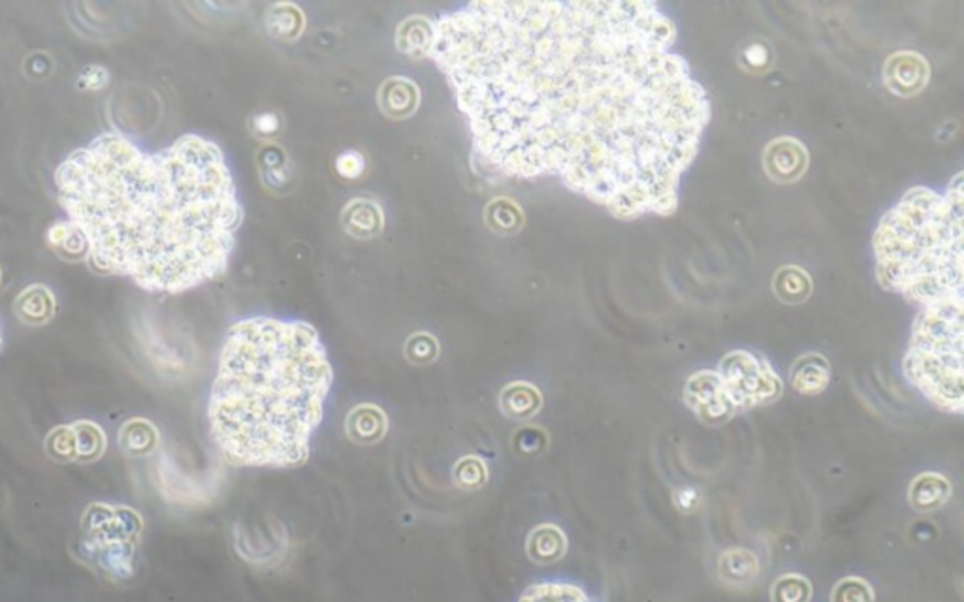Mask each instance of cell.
I'll return each mask as SVG.
<instances>
[{"label":"cell","mask_w":964,"mask_h":602,"mask_svg":"<svg viewBox=\"0 0 964 602\" xmlns=\"http://www.w3.org/2000/svg\"><path fill=\"white\" fill-rule=\"evenodd\" d=\"M765 172L776 183H795L808 168V151L791 136L772 140L763 153Z\"/></svg>","instance_id":"8fae6325"},{"label":"cell","mask_w":964,"mask_h":602,"mask_svg":"<svg viewBox=\"0 0 964 602\" xmlns=\"http://www.w3.org/2000/svg\"><path fill=\"white\" fill-rule=\"evenodd\" d=\"M332 382L328 352L311 324L243 318L226 333L211 386V439L234 467H300Z\"/></svg>","instance_id":"3957f363"},{"label":"cell","mask_w":964,"mask_h":602,"mask_svg":"<svg viewBox=\"0 0 964 602\" xmlns=\"http://www.w3.org/2000/svg\"><path fill=\"white\" fill-rule=\"evenodd\" d=\"M117 441L119 448L130 458H145L157 450L159 431L145 418H132L119 429Z\"/></svg>","instance_id":"e0dca14e"},{"label":"cell","mask_w":964,"mask_h":602,"mask_svg":"<svg viewBox=\"0 0 964 602\" xmlns=\"http://www.w3.org/2000/svg\"><path fill=\"white\" fill-rule=\"evenodd\" d=\"M810 599L812 584L803 574L788 572L776 578L772 584L771 602H808Z\"/></svg>","instance_id":"7402d4cb"},{"label":"cell","mask_w":964,"mask_h":602,"mask_svg":"<svg viewBox=\"0 0 964 602\" xmlns=\"http://www.w3.org/2000/svg\"><path fill=\"white\" fill-rule=\"evenodd\" d=\"M516 602H592V599L573 582L545 580L526 587Z\"/></svg>","instance_id":"d6986e66"},{"label":"cell","mask_w":964,"mask_h":602,"mask_svg":"<svg viewBox=\"0 0 964 602\" xmlns=\"http://www.w3.org/2000/svg\"><path fill=\"white\" fill-rule=\"evenodd\" d=\"M108 70L102 68V66H89L83 70L80 78V87L83 89H91V91H98L102 89L104 85H108Z\"/></svg>","instance_id":"484cf974"},{"label":"cell","mask_w":964,"mask_h":602,"mask_svg":"<svg viewBox=\"0 0 964 602\" xmlns=\"http://www.w3.org/2000/svg\"><path fill=\"white\" fill-rule=\"evenodd\" d=\"M789 382L803 396H818L829 388L831 364L820 352L803 354L791 365Z\"/></svg>","instance_id":"7c38bea8"},{"label":"cell","mask_w":964,"mask_h":602,"mask_svg":"<svg viewBox=\"0 0 964 602\" xmlns=\"http://www.w3.org/2000/svg\"><path fill=\"white\" fill-rule=\"evenodd\" d=\"M929 76V63L914 51H899L885 61V87L893 95L916 96L929 83Z\"/></svg>","instance_id":"30bf717a"},{"label":"cell","mask_w":964,"mask_h":602,"mask_svg":"<svg viewBox=\"0 0 964 602\" xmlns=\"http://www.w3.org/2000/svg\"><path fill=\"white\" fill-rule=\"evenodd\" d=\"M701 503V495L693 488H682L675 493V505L682 512H693Z\"/></svg>","instance_id":"4316f807"},{"label":"cell","mask_w":964,"mask_h":602,"mask_svg":"<svg viewBox=\"0 0 964 602\" xmlns=\"http://www.w3.org/2000/svg\"><path fill=\"white\" fill-rule=\"evenodd\" d=\"M759 572L757 555L742 546L727 548L718 559V576L725 586L750 587L759 578Z\"/></svg>","instance_id":"5bb4252c"},{"label":"cell","mask_w":964,"mask_h":602,"mask_svg":"<svg viewBox=\"0 0 964 602\" xmlns=\"http://www.w3.org/2000/svg\"><path fill=\"white\" fill-rule=\"evenodd\" d=\"M74 435H76V448H78V463H95L100 460L106 450H108V435L98 426L97 422L91 420H78L72 424Z\"/></svg>","instance_id":"ffe728a7"},{"label":"cell","mask_w":964,"mask_h":602,"mask_svg":"<svg viewBox=\"0 0 964 602\" xmlns=\"http://www.w3.org/2000/svg\"><path fill=\"white\" fill-rule=\"evenodd\" d=\"M2 345H4V339H2V326H0V350H2Z\"/></svg>","instance_id":"83f0119b"},{"label":"cell","mask_w":964,"mask_h":602,"mask_svg":"<svg viewBox=\"0 0 964 602\" xmlns=\"http://www.w3.org/2000/svg\"><path fill=\"white\" fill-rule=\"evenodd\" d=\"M740 59H742V64L752 70V72H761V70H767L771 66V49L767 44H761V42H754L750 46L742 49L740 53Z\"/></svg>","instance_id":"d4e9b609"},{"label":"cell","mask_w":964,"mask_h":602,"mask_svg":"<svg viewBox=\"0 0 964 602\" xmlns=\"http://www.w3.org/2000/svg\"><path fill=\"white\" fill-rule=\"evenodd\" d=\"M83 539H125L142 542L144 520L129 505L95 501L87 505L80 520Z\"/></svg>","instance_id":"9c48e42d"},{"label":"cell","mask_w":964,"mask_h":602,"mask_svg":"<svg viewBox=\"0 0 964 602\" xmlns=\"http://www.w3.org/2000/svg\"><path fill=\"white\" fill-rule=\"evenodd\" d=\"M46 454L57 463H78L76 435L72 424L51 429L44 439Z\"/></svg>","instance_id":"44dd1931"},{"label":"cell","mask_w":964,"mask_h":602,"mask_svg":"<svg viewBox=\"0 0 964 602\" xmlns=\"http://www.w3.org/2000/svg\"><path fill=\"white\" fill-rule=\"evenodd\" d=\"M48 241L49 245L53 249H57L59 253L65 254V256H78V254H85L87 256V245H85V239L81 236L80 232L76 230V226L72 222L68 221H57L48 230Z\"/></svg>","instance_id":"603a6c76"},{"label":"cell","mask_w":964,"mask_h":602,"mask_svg":"<svg viewBox=\"0 0 964 602\" xmlns=\"http://www.w3.org/2000/svg\"><path fill=\"white\" fill-rule=\"evenodd\" d=\"M772 290L776 298L788 305H799L810 298L814 285L810 275L799 266H784L774 273Z\"/></svg>","instance_id":"ac0fdd59"},{"label":"cell","mask_w":964,"mask_h":602,"mask_svg":"<svg viewBox=\"0 0 964 602\" xmlns=\"http://www.w3.org/2000/svg\"><path fill=\"white\" fill-rule=\"evenodd\" d=\"M953 495V484L942 473H921L908 488V503L916 512L929 514L946 507Z\"/></svg>","instance_id":"4fadbf2b"},{"label":"cell","mask_w":964,"mask_h":602,"mask_svg":"<svg viewBox=\"0 0 964 602\" xmlns=\"http://www.w3.org/2000/svg\"><path fill=\"white\" fill-rule=\"evenodd\" d=\"M59 204L93 268L145 292L181 294L228 270L243 221L221 147L185 134L145 151L110 130L55 170Z\"/></svg>","instance_id":"7a4b0ae2"},{"label":"cell","mask_w":964,"mask_h":602,"mask_svg":"<svg viewBox=\"0 0 964 602\" xmlns=\"http://www.w3.org/2000/svg\"><path fill=\"white\" fill-rule=\"evenodd\" d=\"M716 371L739 412L771 405L784 392V382L771 362L750 350L727 352Z\"/></svg>","instance_id":"8992f818"},{"label":"cell","mask_w":964,"mask_h":602,"mask_svg":"<svg viewBox=\"0 0 964 602\" xmlns=\"http://www.w3.org/2000/svg\"><path fill=\"white\" fill-rule=\"evenodd\" d=\"M567 537L562 529L554 523H543L535 527L528 537V555L535 563L548 565L560 561L567 554Z\"/></svg>","instance_id":"2e32d148"},{"label":"cell","mask_w":964,"mask_h":602,"mask_svg":"<svg viewBox=\"0 0 964 602\" xmlns=\"http://www.w3.org/2000/svg\"><path fill=\"white\" fill-rule=\"evenodd\" d=\"M0 283H2V273H0Z\"/></svg>","instance_id":"f1b7e54d"},{"label":"cell","mask_w":964,"mask_h":602,"mask_svg":"<svg viewBox=\"0 0 964 602\" xmlns=\"http://www.w3.org/2000/svg\"><path fill=\"white\" fill-rule=\"evenodd\" d=\"M656 2H469L426 53L473 149L513 179H560L618 219L671 215L710 100Z\"/></svg>","instance_id":"6da1fadb"},{"label":"cell","mask_w":964,"mask_h":602,"mask_svg":"<svg viewBox=\"0 0 964 602\" xmlns=\"http://www.w3.org/2000/svg\"><path fill=\"white\" fill-rule=\"evenodd\" d=\"M16 317L27 326H44L57 313V300L46 285H29L14 301Z\"/></svg>","instance_id":"9a60e30c"},{"label":"cell","mask_w":964,"mask_h":602,"mask_svg":"<svg viewBox=\"0 0 964 602\" xmlns=\"http://www.w3.org/2000/svg\"><path fill=\"white\" fill-rule=\"evenodd\" d=\"M963 183L959 172L946 194L914 187L885 213L872 238L884 290L916 307L963 296Z\"/></svg>","instance_id":"277c9868"},{"label":"cell","mask_w":964,"mask_h":602,"mask_svg":"<svg viewBox=\"0 0 964 602\" xmlns=\"http://www.w3.org/2000/svg\"><path fill=\"white\" fill-rule=\"evenodd\" d=\"M682 397L699 422L710 428H720L739 412L716 369H701L690 375Z\"/></svg>","instance_id":"ba28073f"},{"label":"cell","mask_w":964,"mask_h":602,"mask_svg":"<svg viewBox=\"0 0 964 602\" xmlns=\"http://www.w3.org/2000/svg\"><path fill=\"white\" fill-rule=\"evenodd\" d=\"M831 602H876V593L865 578L846 576L833 587Z\"/></svg>","instance_id":"cb8c5ba5"},{"label":"cell","mask_w":964,"mask_h":602,"mask_svg":"<svg viewBox=\"0 0 964 602\" xmlns=\"http://www.w3.org/2000/svg\"><path fill=\"white\" fill-rule=\"evenodd\" d=\"M964 296L919 307L902 373L921 396L949 414L964 411Z\"/></svg>","instance_id":"5b68a950"},{"label":"cell","mask_w":964,"mask_h":602,"mask_svg":"<svg viewBox=\"0 0 964 602\" xmlns=\"http://www.w3.org/2000/svg\"><path fill=\"white\" fill-rule=\"evenodd\" d=\"M140 542L123 539H83L76 546V557L85 567L112 584H127L138 571Z\"/></svg>","instance_id":"52a82bcc"}]
</instances>
